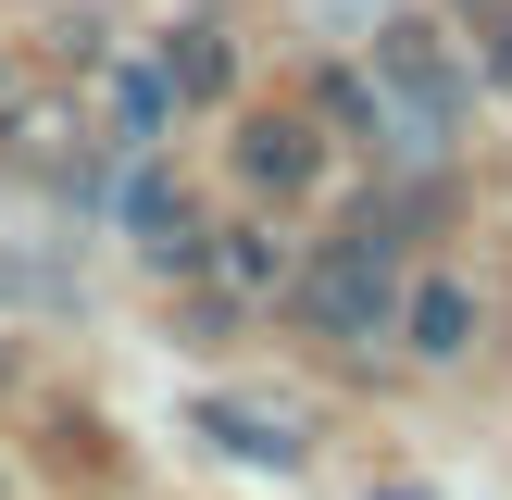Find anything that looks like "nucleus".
<instances>
[{
    "label": "nucleus",
    "mask_w": 512,
    "mask_h": 500,
    "mask_svg": "<svg viewBox=\"0 0 512 500\" xmlns=\"http://www.w3.org/2000/svg\"><path fill=\"white\" fill-rule=\"evenodd\" d=\"M300 325H313V338H338V350H375L400 325V250L388 238H338V250H313V263H300Z\"/></svg>",
    "instance_id": "1"
},
{
    "label": "nucleus",
    "mask_w": 512,
    "mask_h": 500,
    "mask_svg": "<svg viewBox=\"0 0 512 500\" xmlns=\"http://www.w3.org/2000/svg\"><path fill=\"white\" fill-rule=\"evenodd\" d=\"M375 88H388L400 138H413V150H438L450 125H463L475 75H463V50H450V38H438L425 13H388V25H375Z\"/></svg>",
    "instance_id": "2"
},
{
    "label": "nucleus",
    "mask_w": 512,
    "mask_h": 500,
    "mask_svg": "<svg viewBox=\"0 0 512 500\" xmlns=\"http://www.w3.org/2000/svg\"><path fill=\"white\" fill-rule=\"evenodd\" d=\"M125 238H138L163 275H200V263H213V225L188 213V188H175L163 163H125Z\"/></svg>",
    "instance_id": "3"
},
{
    "label": "nucleus",
    "mask_w": 512,
    "mask_h": 500,
    "mask_svg": "<svg viewBox=\"0 0 512 500\" xmlns=\"http://www.w3.org/2000/svg\"><path fill=\"white\" fill-rule=\"evenodd\" d=\"M0 163L50 175V188H88V113H63V100H0Z\"/></svg>",
    "instance_id": "4"
},
{
    "label": "nucleus",
    "mask_w": 512,
    "mask_h": 500,
    "mask_svg": "<svg viewBox=\"0 0 512 500\" xmlns=\"http://www.w3.org/2000/svg\"><path fill=\"white\" fill-rule=\"evenodd\" d=\"M238 175H250L263 200H300V188L325 175V138H313V113H250V125H238Z\"/></svg>",
    "instance_id": "5"
},
{
    "label": "nucleus",
    "mask_w": 512,
    "mask_h": 500,
    "mask_svg": "<svg viewBox=\"0 0 512 500\" xmlns=\"http://www.w3.org/2000/svg\"><path fill=\"white\" fill-rule=\"evenodd\" d=\"M400 338H413L425 363H463V350H475V288H463V275H425V288L400 300Z\"/></svg>",
    "instance_id": "6"
},
{
    "label": "nucleus",
    "mask_w": 512,
    "mask_h": 500,
    "mask_svg": "<svg viewBox=\"0 0 512 500\" xmlns=\"http://www.w3.org/2000/svg\"><path fill=\"white\" fill-rule=\"evenodd\" d=\"M188 425H200L213 450H238V463H275V475L300 463V425H288V413H263V400H200Z\"/></svg>",
    "instance_id": "7"
},
{
    "label": "nucleus",
    "mask_w": 512,
    "mask_h": 500,
    "mask_svg": "<svg viewBox=\"0 0 512 500\" xmlns=\"http://www.w3.org/2000/svg\"><path fill=\"white\" fill-rule=\"evenodd\" d=\"M213 275L238 300H275V288H300V263H288V238H275V225H225L213 238Z\"/></svg>",
    "instance_id": "8"
},
{
    "label": "nucleus",
    "mask_w": 512,
    "mask_h": 500,
    "mask_svg": "<svg viewBox=\"0 0 512 500\" xmlns=\"http://www.w3.org/2000/svg\"><path fill=\"white\" fill-rule=\"evenodd\" d=\"M163 88H175V100H225V88H238L225 25H175V38H163Z\"/></svg>",
    "instance_id": "9"
},
{
    "label": "nucleus",
    "mask_w": 512,
    "mask_h": 500,
    "mask_svg": "<svg viewBox=\"0 0 512 500\" xmlns=\"http://www.w3.org/2000/svg\"><path fill=\"white\" fill-rule=\"evenodd\" d=\"M100 113H113V138H125V150H150V138H163V113H175L163 63H113V75H100Z\"/></svg>",
    "instance_id": "10"
},
{
    "label": "nucleus",
    "mask_w": 512,
    "mask_h": 500,
    "mask_svg": "<svg viewBox=\"0 0 512 500\" xmlns=\"http://www.w3.org/2000/svg\"><path fill=\"white\" fill-rule=\"evenodd\" d=\"M313 113H325V125H350V138H388V88H375V75H325Z\"/></svg>",
    "instance_id": "11"
},
{
    "label": "nucleus",
    "mask_w": 512,
    "mask_h": 500,
    "mask_svg": "<svg viewBox=\"0 0 512 500\" xmlns=\"http://www.w3.org/2000/svg\"><path fill=\"white\" fill-rule=\"evenodd\" d=\"M488 63H500V75H512V25H500V50H488Z\"/></svg>",
    "instance_id": "12"
},
{
    "label": "nucleus",
    "mask_w": 512,
    "mask_h": 500,
    "mask_svg": "<svg viewBox=\"0 0 512 500\" xmlns=\"http://www.w3.org/2000/svg\"><path fill=\"white\" fill-rule=\"evenodd\" d=\"M375 500H438V488H375Z\"/></svg>",
    "instance_id": "13"
},
{
    "label": "nucleus",
    "mask_w": 512,
    "mask_h": 500,
    "mask_svg": "<svg viewBox=\"0 0 512 500\" xmlns=\"http://www.w3.org/2000/svg\"><path fill=\"white\" fill-rule=\"evenodd\" d=\"M0 388H13V350H0Z\"/></svg>",
    "instance_id": "14"
}]
</instances>
